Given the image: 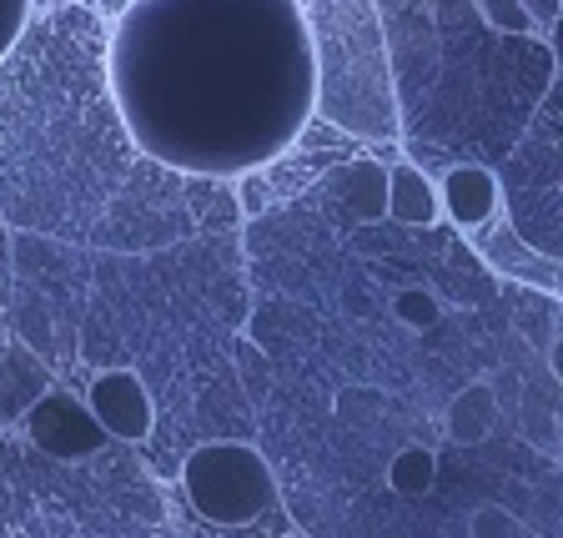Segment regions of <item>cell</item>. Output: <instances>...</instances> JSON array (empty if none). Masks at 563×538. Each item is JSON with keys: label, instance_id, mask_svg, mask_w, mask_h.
Listing matches in <instances>:
<instances>
[{"label": "cell", "instance_id": "1", "mask_svg": "<svg viewBox=\"0 0 563 538\" xmlns=\"http://www.w3.org/2000/svg\"><path fill=\"white\" fill-rule=\"evenodd\" d=\"M106 86L152 162L252 176L317 117L307 0H131L106 25Z\"/></svg>", "mask_w": 563, "mask_h": 538}, {"label": "cell", "instance_id": "2", "mask_svg": "<svg viewBox=\"0 0 563 538\" xmlns=\"http://www.w3.org/2000/svg\"><path fill=\"white\" fill-rule=\"evenodd\" d=\"M317 61V111L373 141L398 136V91L377 0H307Z\"/></svg>", "mask_w": 563, "mask_h": 538}, {"label": "cell", "instance_id": "3", "mask_svg": "<svg viewBox=\"0 0 563 538\" xmlns=\"http://www.w3.org/2000/svg\"><path fill=\"white\" fill-rule=\"evenodd\" d=\"M181 488H187V504L207 524L222 528L257 524L277 504L272 463L252 443H201L181 463Z\"/></svg>", "mask_w": 563, "mask_h": 538}, {"label": "cell", "instance_id": "4", "mask_svg": "<svg viewBox=\"0 0 563 538\" xmlns=\"http://www.w3.org/2000/svg\"><path fill=\"white\" fill-rule=\"evenodd\" d=\"M25 433L46 458H60V463H76V458H96L111 433H106L96 413L86 408L81 398L70 393H41V398L25 408Z\"/></svg>", "mask_w": 563, "mask_h": 538}, {"label": "cell", "instance_id": "5", "mask_svg": "<svg viewBox=\"0 0 563 538\" xmlns=\"http://www.w3.org/2000/svg\"><path fill=\"white\" fill-rule=\"evenodd\" d=\"M86 408L96 413V422H101L117 443H141L156 422L152 393H146V383H141L131 367H111V373L96 377L91 393H86Z\"/></svg>", "mask_w": 563, "mask_h": 538}, {"label": "cell", "instance_id": "6", "mask_svg": "<svg viewBox=\"0 0 563 538\" xmlns=\"http://www.w3.org/2000/svg\"><path fill=\"white\" fill-rule=\"evenodd\" d=\"M438 201H443L448 222L463 227V232H483V227L498 217V201H504V191H498V176L488 172V166H453V172H443V191H438Z\"/></svg>", "mask_w": 563, "mask_h": 538}, {"label": "cell", "instance_id": "7", "mask_svg": "<svg viewBox=\"0 0 563 538\" xmlns=\"http://www.w3.org/2000/svg\"><path fill=\"white\" fill-rule=\"evenodd\" d=\"M443 201H438V187L418 172L412 162L387 166V222L402 227H433Z\"/></svg>", "mask_w": 563, "mask_h": 538}, {"label": "cell", "instance_id": "8", "mask_svg": "<svg viewBox=\"0 0 563 538\" xmlns=\"http://www.w3.org/2000/svg\"><path fill=\"white\" fill-rule=\"evenodd\" d=\"M498 422V393L488 383H468L448 403V438L453 443H483Z\"/></svg>", "mask_w": 563, "mask_h": 538}, {"label": "cell", "instance_id": "9", "mask_svg": "<svg viewBox=\"0 0 563 538\" xmlns=\"http://www.w3.org/2000/svg\"><path fill=\"white\" fill-rule=\"evenodd\" d=\"M438 479V458L433 448H402L398 458H393V469H387V483H393V493H402V498H422V493L433 488Z\"/></svg>", "mask_w": 563, "mask_h": 538}, {"label": "cell", "instance_id": "10", "mask_svg": "<svg viewBox=\"0 0 563 538\" xmlns=\"http://www.w3.org/2000/svg\"><path fill=\"white\" fill-rule=\"evenodd\" d=\"M347 207L363 217H387V172L377 162H357L347 166Z\"/></svg>", "mask_w": 563, "mask_h": 538}, {"label": "cell", "instance_id": "11", "mask_svg": "<svg viewBox=\"0 0 563 538\" xmlns=\"http://www.w3.org/2000/svg\"><path fill=\"white\" fill-rule=\"evenodd\" d=\"M478 6V15L493 25V31H504V35H528V31H539L533 25V15L518 6V0H473Z\"/></svg>", "mask_w": 563, "mask_h": 538}, {"label": "cell", "instance_id": "12", "mask_svg": "<svg viewBox=\"0 0 563 538\" xmlns=\"http://www.w3.org/2000/svg\"><path fill=\"white\" fill-rule=\"evenodd\" d=\"M468 538H528V534H523V524H518L508 508L483 504L478 514L468 518Z\"/></svg>", "mask_w": 563, "mask_h": 538}, {"label": "cell", "instance_id": "13", "mask_svg": "<svg viewBox=\"0 0 563 538\" xmlns=\"http://www.w3.org/2000/svg\"><path fill=\"white\" fill-rule=\"evenodd\" d=\"M31 0H0V61L11 56L15 46H21L25 25H31Z\"/></svg>", "mask_w": 563, "mask_h": 538}, {"label": "cell", "instance_id": "14", "mask_svg": "<svg viewBox=\"0 0 563 538\" xmlns=\"http://www.w3.org/2000/svg\"><path fill=\"white\" fill-rule=\"evenodd\" d=\"M393 312H398L402 322H412V328H433L438 322V297L422 293V287H412V293H402L398 303H393Z\"/></svg>", "mask_w": 563, "mask_h": 538}, {"label": "cell", "instance_id": "15", "mask_svg": "<svg viewBox=\"0 0 563 538\" xmlns=\"http://www.w3.org/2000/svg\"><path fill=\"white\" fill-rule=\"evenodd\" d=\"M518 6L533 15V25H539V31H553V25H559V15H563V0H518Z\"/></svg>", "mask_w": 563, "mask_h": 538}, {"label": "cell", "instance_id": "16", "mask_svg": "<svg viewBox=\"0 0 563 538\" xmlns=\"http://www.w3.org/2000/svg\"><path fill=\"white\" fill-rule=\"evenodd\" d=\"M549 367H553V377L563 383V328L553 332V348H549Z\"/></svg>", "mask_w": 563, "mask_h": 538}, {"label": "cell", "instance_id": "17", "mask_svg": "<svg viewBox=\"0 0 563 538\" xmlns=\"http://www.w3.org/2000/svg\"><path fill=\"white\" fill-rule=\"evenodd\" d=\"M60 0H31V11H56Z\"/></svg>", "mask_w": 563, "mask_h": 538}, {"label": "cell", "instance_id": "18", "mask_svg": "<svg viewBox=\"0 0 563 538\" xmlns=\"http://www.w3.org/2000/svg\"><path fill=\"white\" fill-rule=\"evenodd\" d=\"M553 101L563 106V76H559V81H553Z\"/></svg>", "mask_w": 563, "mask_h": 538}, {"label": "cell", "instance_id": "19", "mask_svg": "<svg viewBox=\"0 0 563 538\" xmlns=\"http://www.w3.org/2000/svg\"><path fill=\"white\" fill-rule=\"evenodd\" d=\"M292 538H302V534H292Z\"/></svg>", "mask_w": 563, "mask_h": 538}]
</instances>
